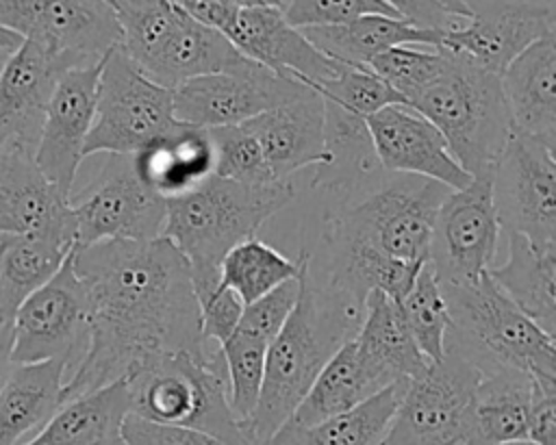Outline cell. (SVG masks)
Returning a JSON list of instances; mask_svg holds the SVG:
<instances>
[{"instance_id": "cell-39", "label": "cell", "mask_w": 556, "mask_h": 445, "mask_svg": "<svg viewBox=\"0 0 556 445\" xmlns=\"http://www.w3.org/2000/svg\"><path fill=\"white\" fill-rule=\"evenodd\" d=\"M215 152V176L241 185L278 182L271 174L258 139L245 124L208 128Z\"/></svg>"}, {"instance_id": "cell-52", "label": "cell", "mask_w": 556, "mask_h": 445, "mask_svg": "<svg viewBox=\"0 0 556 445\" xmlns=\"http://www.w3.org/2000/svg\"><path fill=\"white\" fill-rule=\"evenodd\" d=\"M287 2H289V0H265L267 7H274V9H278V11H282V9L287 7Z\"/></svg>"}, {"instance_id": "cell-30", "label": "cell", "mask_w": 556, "mask_h": 445, "mask_svg": "<svg viewBox=\"0 0 556 445\" xmlns=\"http://www.w3.org/2000/svg\"><path fill=\"white\" fill-rule=\"evenodd\" d=\"M300 30L328 59L361 67H367L371 59L395 46L439 48L443 37V33L417 28L393 15H363L339 26Z\"/></svg>"}, {"instance_id": "cell-7", "label": "cell", "mask_w": 556, "mask_h": 445, "mask_svg": "<svg viewBox=\"0 0 556 445\" xmlns=\"http://www.w3.org/2000/svg\"><path fill=\"white\" fill-rule=\"evenodd\" d=\"M456 341L482 369L506 365L556 380V343L486 274L476 282L441 284Z\"/></svg>"}, {"instance_id": "cell-45", "label": "cell", "mask_w": 556, "mask_h": 445, "mask_svg": "<svg viewBox=\"0 0 556 445\" xmlns=\"http://www.w3.org/2000/svg\"><path fill=\"white\" fill-rule=\"evenodd\" d=\"M245 304L239 295L226 287H215V291L200 302V332L204 339L222 345L241 323Z\"/></svg>"}, {"instance_id": "cell-37", "label": "cell", "mask_w": 556, "mask_h": 445, "mask_svg": "<svg viewBox=\"0 0 556 445\" xmlns=\"http://www.w3.org/2000/svg\"><path fill=\"white\" fill-rule=\"evenodd\" d=\"M400 308L419 352L430 363L441 360L445 354V339L452 321L441 282L430 263L421 267L413 287L402 297Z\"/></svg>"}, {"instance_id": "cell-55", "label": "cell", "mask_w": 556, "mask_h": 445, "mask_svg": "<svg viewBox=\"0 0 556 445\" xmlns=\"http://www.w3.org/2000/svg\"><path fill=\"white\" fill-rule=\"evenodd\" d=\"M510 445H532V443H528V441H526V443H510Z\"/></svg>"}, {"instance_id": "cell-29", "label": "cell", "mask_w": 556, "mask_h": 445, "mask_svg": "<svg viewBox=\"0 0 556 445\" xmlns=\"http://www.w3.org/2000/svg\"><path fill=\"white\" fill-rule=\"evenodd\" d=\"M130 412L126 378L59 406L22 445H126L122 423Z\"/></svg>"}, {"instance_id": "cell-10", "label": "cell", "mask_w": 556, "mask_h": 445, "mask_svg": "<svg viewBox=\"0 0 556 445\" xmlns=\"http://www.w3.org/2000/svg\"><path fill=\"white\" fill-rule=\"evenodd\" d=\"M13 365L61 360L76 367L89 345V300L72 252L59 271L13 313Z\"/></svg>"}, {"instance_id": "cell-1", "label": "cell", "mask_w": 556, "mask_h": 445, "mask_svg": "<svg viewBox=\"0 0 556 445\" xmlns=\"http://www.w3.org/2000/svg\"><path fill=\"white\" fill-rule=\"evenodd\" d=\"M89 300V345L61 391V404L126 378L156 354H206L200 304L182 254L165 237L100 241L72 250Z\"/></svg>"}, {"instance_id": "cell-41", "label": "cell", "mask_w": 556, "mask_h": 445, "mask_svg": "<svg viewBox=\"0 0 556 445\" xmlns=\"http://www.w3.org/2000/svg\"><path fill=\"white\" fill-rule=\"evenodd\" d=\"M441 59V48L395 46L371 59L367 67L378 74L395 93H400L406 104V100L437 74Z\"/></svg>"}, {"instance_id": "cell-50", "label": "cell", "mask_w": 556, "mask_h": 445, "mask_svg": "<svg viewBox=\"0 0 556 445\" xmlns=\"http://www.w3.org/2000/svg\"><path fill=\"white\" fill-rule=\"evenodd\" d=\"M20 43H22V37H17L15 33L7 30L4 26H0V50L13 52V50H15Z\"/></svg>"}, {"instance_id": "cell-3", "label": "cell", "mask_w": 556, "mask_h": 445, "mask_svg": "<svg viewBox=\"0 0 556 445\" xmlns=\"http://www.w3.org/2000/svg\"><path fill=\"white\" fill-rule=\"evenodd\" d=\"M295 198L291 180L271 185H241L211 176L195 191L165 202L161 237L182 254L198 304L219 282L224 256L282 211Z\"/></svg>"}, {"instance_id": "cell-32", "label": "cell", "mask_w": 556, "mask_h": 445, "mask_svg": "<svg viewBox=\"0 0 556 445\" xmlns=\"http://www.w3.org/2000/svg\"><path fill=\"white\" fill-rule=\"evenodd\" d=\"M65 371L61 360L11 367L0 389V445H20L59 410Z\"/></svg>"}, {"instance_id": "cell-56", "label": "cell", "mask_w": 556, "mask_h": 445, "mask_svg": "<svg viewBox=\"0 0 556 445\" xmlns=\"http://www.w3.org/2000/svg\"><path fill=\"white\" fill-rule=\"evenodd\" d=\"M104 2H106V4H113V2H115V0H104Z\"/></svg>"}, {"instance_id": "cell-19", "label": "cell", "mask_w": 556, "mask_h": 445, "mask_svg": "<svg viewBox=\"0 0 556 445\" xmlns=\"http://www.w3.org/2000/svg\"><path fill=\"white\" fill-rule=\"evenodd\" d=\"M324 282L363 306L371 291H382L395 302L413 287L426 263H406L387 256L337 211H328L321 228Z\"/></svg>"}, {"instance_id": "cell-11", "label": "cell", "mask_w": 556, "mask_h": 445, "mask_svg": "<svg viewBox=\"0 0 556 445\" xmlns=\"http://www.w3.org/2000/svg\"><path fill=\"white\" fill-rule=\"evenodd\" d=\"M493 169L471 176L441 200L430 239V267L441 284L476 282L493 267L502 226L491 191Z\"/></svg>"}, {"instance_id": "cell-15", "label": "cell", "mask_w": 556, "mask_h": 445, "mask_svg": "<svg viewBox=\"0 0 556 445\" xmlns=\"http://www.w3.org/2000/svg\"><path fill=\"white\" fill-rule=\"evenodd\" d=\"M313 89L282 78L267 67L243 59L239 65L195 76L178 85L174 93V115L178 122L217 128L243 124L269 109L304 98Z\"/></svg>"}, {"instance_id": "cell-25", "label": "cell", "mask_w": 556, "mask_h": 445, "mask_svg": "<svg viewBox=\"0 0 556 445\" xmlns=\"http://www.w3.org/2000/svg\"><path fill=\"white\" fill-rule=\"evenodd\" d=\"M243 124L258 139L276 180H289L291 174L308 165L324 167L328 163L324 102L317 91L269 109Z\"/></svg>"}, {"instance_id": "cell-17", "label": "cell", "mask_w": 556, "mask_h": 445, "mask_svg": "<svg viewBox=\"0 0 556 445\" xmlns=\"http://www.w3.org/2000/svg\"><path fill=\"white\" fill-rule=\"evenodd\" d=\"M467 22L447 30L439 48L460 52L502 74L526 48L556 35V0H467Z\"/></svg>"}, {"instance_id": "cell-54", "label": "cell", "mask_w": 556, "mask_h": 445, "mask_svg": "<svg viewBox=\"0 0 556 445\" xmlns=\"http://www.w3.org/2000/svg\"><path fill=\"white\" fill-rule=\"evenodd\" d=\"M11 52H7V50H0V72H2V67H4V61H7V56H9Z\"/></svg>"}, {"instance_id": "cell-49", "label": "cell", "mask_w": 556, "mask_h": 445, "mask_svg": "<svg viewBox=\"0 0 556 445\" xmlns=\"http://www.w3.org/2000/svg\"><path fill=\"white\" fill-rule=\"evenodd\" d=\"M11 352H13V328H11V321H7L2 328H0V389L13 367V360H11Z\"/></svg>"}, {"instance_id": "cell-38", "label": "cell", "mask_w": 556, "mask_h": 445, "mask_svg": "<svg viewBox=\"0 0 556 445\" xmlns=\"http://www.w3.org/2000/svg\"><path fill=\"white\" fill-rule=\"evenodd\" d=\"M267 341L254 332L237 328L222 345V358L226 367L228 382V404L239 421V425L254 412L263 376H265V356Z\"/></svg>"}, {"instance_id": "cell-28", "label": "cell", "mask_w": 556, "mask_h": 445, "mask_svg": "<svg viewBox=\"0 0 556 445\" xmlns=\"http://www.w3.org/2000/svg\"><path fill=\"white\" fill-rule=\"evenodd\" d=\"M532 376L497 365L482 373L467 419V445H510L528 441Z\"/></svg>"}, {"instance_id": "cell-21", "label": "cell", "mask_w": 556, "mask_h": 445, "mask_svg": "<svg viewBox=\"0 0 556 445\" xmlns=\"http://www.w3.org/2000/svg\"><path fill=\"white\" fill-rule=\"evenodd\" d=\"M76 65L35 43H22L0 72V145L35 154L43 115L59 78Z\"/></svg>"}, {"instance_id": "cell-20", "label": "cell", "mask_w": 556, "mask_h": 445, "mask_svg": "<svg viewBox=\"0 0 556 445\" xmlns=\"http://www.w3.org/2000/svg\"><path fill=\"white\" fill-rule=\"evenodd\" d=\"M365 126L374 156L393 174L437 180L447 189H463L471 174L460 167L443 135L408 104H389L369 117Z\"/></svg>"}, {"instance_id": "cell-5", "label": "cell", "mask_w": 556, "mask_h": 445, "mask_svg": "<svg viewBox=\"0 0 556 445\" xmlns=\"http://www.w3.org/2000/svg\"><path fill=\"white\" fill-rule=\"evenodd\" d=\"M130 412L148 421L185 425L228 445H248L228 404L226 367L219 345L206 354H156L128 376Z\"/></svg>"}, {"instance_id": "cell-24", "label": "cell", "mask_w": 556, "mask_h": 445, "mask_svg": "<svg viewBox=\"0 0 556 445\" xmlns=\"http://www.w3.org/2000/svg\"><path fill=\"white\" fill-rule=\"evenodd\" d=\"M356 360L376 391L419 376L430 360L419 352L400 302L371 291L363 302V319L352 336Z\"/></svg>"}, {"instance_id": "cell-43", "label": "cell", "mask_w": 556, "mask_h": 445, "mask_svg": "<svg viewBox=\"0 0 556 445\" xmlns=\"http://www.w3.org/2000/svg\"><path fill=\"white\" fill-rule=\"evenodd\" d=\"M300 297V276L280 282L243 308L239 328L258 334L267 343L280 332Z\"/></svg>"}, {"instance_id": "cell-6", "label": "cell", "mask_w": 556, "mask_h": 445, "mask_svg": "<svg viewBox=\"0 0 556 445\" xmlns=\"http://www.w3.org/2000/svg\"><path fill=\"white\" fill-rule=\"evenodd\" d=\"M119 22V48L141 74L165 89L239 65L245 56L226 39L172 0H115L111 4Z\"/></svg>"}, {"instance_id": "cell-34", "label": "cell", "mask_w": 556, "mask_h": 445, "mask_svg": "<svg viewBox=\"0 0 556 445\" xmlns=\"http://www.w3.org/2000/svg\"><path fill=\"white\" fill-rule=\"evenodd\" d=\"M72 250L37 234L0 232V300L9 319L35 289L59 271Z\"/></svg>"}, {"instance_id": "cell-26", "label": "cell", "mask_w": 556, "mask_h": 445, "mask_svg": "<svg viewBox=\"0 0 556 445\" xmlns=\"http://www.w3.org/2000/svg\"><path fill=\"white\" fill-rule=\"evenodd\" d=\"M135 176L161 200H174L215 176V152L208 128L176 122L165 135L130 154Z\"/></svg>"}, {"instance_id": "cell-31", "label": "cell", "mask_w": 556, "mask_h": 445, "mask_svg": "<svg viewBox=\"0 0 556 445\" xmlns=\"http://www.w3.org/2000/svg\"><path fill=\"white\" fill-rule=\"evenodd\" d=\"M376 393L378 391L369 384L356 360L354 343L350 339L332 354V358L317 373L315 382L311 384L298 408L263 445H285L298 432L313 428L330 417H337Z\"/></svg>"}, {"instance_id": "cell-53", "label": "cell", "mask_w": 556, "mask_h": 445, "mask_svg": "<svg viewBox=\"0 0 556 445\" xmlns=\"http://www.w3.org/2000/svg\"><path fill=\"white\" fill-rule=\"evenodd\" d=\"M7 321H11V319L7 317V313H4V306H2V300H0V328H2Z\"/></svg>"}, {"instance_id": "cell-47", "label": "cell", "mask_w": 556, "mask_h": 445, "mask_svg": "<svg viewBox=\"0 0 556 445\" xmlns=\"http://www.w3.org/2000/svg\"><path fill=\"white\" fill-rule=\"evenodd\" d=\"M384 7H389L400 20L437 33H447L454 28H460L467 17L452 13L445 9L439 0H380Z\"/></svg>"}, {"instance_id": "cell-27", "label": "cell", "mask_w": 556, "mask_h": 445, "mask_svg": "<svg viewBox=\"0 0 556 445\" xmlns=\"http://www.w3.org/2000/svg\"><path fill=\"white\" fill-rule=\"evenodd\" d=\"M515 135L556 145V35L526 48L500 74Z\"/></svg>"}, {"instance_id": "cell-51", "label": "cell", "mask_w": 556, "mask_h": 445, "mask_svg": "<svg viewBox=\"0 0 556 445\" xmlns=\"http://www.w3.org/2000/svg\"><path fill=\"white\" fill-rule=\"evenodd\" d=\"M445 9H450L452 13H456V15H463V17H469L467 15V9H465V2L467 0H439Z\"/></svg>"}, {"instance_id": "cell-40", "label": "cell", "mask_w": 556, "mask_h": 445, "mask_svg": "<svg viewBox=\"0 0 556 445\" xmlns=\"http://www.w3.org/2000/svg\"><path fill=\"white\" fill-rule=\"evenodd\" d=\"M313 91H317L324 102L363 119L389 104H404L400 93L369 67L361 65H343L332 78L315 85Z\"/></svg>"}, {"instance_id": "cell-8", "label": "cell", "mask_w": 556, "mask_h": 445, "mask_svg": "<svg viewBox=\"0 0 556 445\" xmlns=\"http://www.w3.org/2000/svg\"><path fill=\"white\" fill-rule=\"evenodd\" d=\"M480 378L478 363L447 336L443 358L406 382L382 445H467Z\"/></svg>"}, {"instance_id": "cell-13", "label": "cell", "mask_w": 556, "mask_h": 445, "mask_svg": "<svg viewBox=\"0 0 556 445\" xmlns=\"http://www.w3.org/2000/svg\"><path fill=\"white\" fill-rule=\"evenodd\" d=\"M493 204L504 232L534 245H556V154L554 148L510 135L491 178Z\"/></svg>"}, {"instance_id": "cell-36", "label": "cell", "mask_w": 556, "mask_h": 445, "mask_svg": "<svg viewBox=\"0 0 556 445\" xmlns=\"http://www.w3.org/2000/svg\"><path fill=\"white\" fill-rule=\"evenodd\" d=\"M306 250L300 256L287 258L274 245L261 241L256 234L237 243L219 265V287H226L239 295L248 306L285 280L298 278L302 271Z\"/></svg>"}, {"instance_id": "cell-2", "label": "cell", "mask_w": 556, "mask_h": 445, "mask_svg": "<svg viewBox=\"0 0 556 445\" xmlns=\"http://www.w3.org/2000/svg\"><path fill=\"white\" fill-rule=\"evenodd\" d=\"M311 254H304L300 271V297L267 345L265 376L254 412L241 423L248 445H263L298 408L317 373L332 354L350 341L363 319V306L319 282L311 271Z\"/></svg>"}, {"instance_id": "cell-4", "label": "cell", "mask_w": 556, "mask_h": 445, "mask_svg": "<svg viewBox=\"0 0 556 445\" xmlns=\"http://www.w3.org/2000/svg\"><path fill=\"white\" fill-rule=\"evenodd\" d=\"M441 52L437 74L406 104L443 135L465 171L486 174L513 135L500 74L460 52L445 48Z\"/></svg>"}, {"instance_id": "cell-46", "label": "cell", "mask_w": 556, "mask_h": 445, "mask_svg": "<svg viewBox=\"0 0 556 445\" xmlns=\"http://www.w3.org/2000/svg\"><path fill=\"white\" fill-rule=\"evenodd\" d=\"M528 443L556 445V380L532 378Z\"/></svg>"}, {"instance_id": "cell-22", "label": "cell", "mask_w": 556, "mask_h": 445, "mask_svg": "<svg viewBox=\"0 0 556 445\" xmlns=\"http://www.w3.org/2000/svg\"><path fill=\"white\" fill-rule=\"evenodd\" d=\"M237 52L269 72L311 89L332 78L345 63L321 54L300 28L291 26L274 7L241 9L224 28Z\"/></svg>"}, {"instance_id": "cell-48", "label": "cell", "mask_w": 556, "mask_h": 445, "mask_svg": "<svg viewBox=\"0 0 556 445\" xmlns=\"http://www.w3.org/2000/svg\"><path fill=\"white\" fill-rule=\"evenodd\" d=\"M178 9H182L189 17L217 28L219 33H224V28L230 24V20L235 17L237 2L235 0H172Z\"/></svg>"}, {"instance_id": "cell-18", "label": "cell", "mask_w": 556, "mask_h": 445, "mask_svg": "<svg viewBox=\"0 0 556 445\" xmlns=\"http://www.w3.org/2000/svg\"><path fill=\"white\" fill-rule=\"evenodd\" d=\"M100 69L102 61L67 69L59 78L33 154L39 171L65 198L72 195L76 171L85 158V143L96 113Z\"/></svg>"}, {"instance_id": "cell-14", "label": "cell", "mask_w": 556, "mask_h": 445, "mask_svg": "<svg viewBox=\"0 0 556 445\" xmlns=\"http://www.w3.org/2000/svg\"><path fill=\"white\" fill-rule=\"evenodd\" d=\"M0 26L76 67L102 61L122 41L115 11L104 0H0Z\"/></svg>"}, {"instance_id": "cell-16", "label": "cell", "mask_w": 556, "mask_h": 445, "mask_svg": "<svg viewBox=\"0 0 556 445\" xmlns=\"http://www.w3.org/2000/svg\"><path fill=\"white\" fill-rule=\"evenodd\" d=\"M70 204L76 221L74 247L100 241H148L163 232L165 200L135 176L130 154H111L93 185Z\"/></svg>"}, {"instance_id": "cell-33", "label": "cell", "mask_w": 556, "mask_h": 445, "mask_svg": "<svg viewBox=\"0 0 556 445\" xmlns=\"http://www.w3.org/2000/svg\"><path fill=\"white\" fill-rule=\"evenodd\" d=\"M508 258L491 267L495 284L549 336L556 332V245L541 247L528 239L506 232Z\"/></svg>"}, {"instance_id": "cell-23", "label": "cell", "mask_w": 556, "mask_h": 445, "mask_svg": "<svg viewBox=\"0 0 556 445\" xmlns=\"http://www.w3.org/2000/svg\"><path fill=\"white\" fill-rule=\"evenodd\" d=\"M0 232L37 234L76 245V221L65 198L35 165L33 154L0 145Z\"/></svg>"}, {"instance_id": "cell-9", "label": "cell", "mask_w": 556, "mask_h": 445, "mask_svg": "<svg viewBox=\"0 0 556 445\" xmlns=\"http://www.w3.org/2000/svg\"><path fill=\"white\" fill-rule=\"evenodd\" d=\"M176 122L172 89L141 74L124 50L115 46L102 59L85 156L98 152L135 154L148 141L174 128Z\"/></svg>"}, {"instance_id": "cell-42", "label": "cell", "mask_w": 556, "mask_h": 445, "mask_svg": "<svg viewBox=\"0 0 556 445\" xmlns=\"http://www.w3.org/2000/svg\"><path fill=\"white\" fill-rule=\"evenodd\" d=\"M282 15L295 28L339 26L363 15L397 17L380 0H289Z\"/></svg>"}, {"instance_id": "cell-44", "label": "cell", "mask_w": 556, "mask_h": 445, "mask_svg": "<svg viewBox=\"0 0 556 445\" xmlns=\"http://www.w3.org/2000/svg\"><path fill=\"white\" fill-rule=\"evenodd\" d=\"M122 434L126 445H228L206 432L185 428V425L148 421L132 412L126 415L122 423Z\"/></svg>"}, {"instance_id": "cell-35", "label": "cell", "mask_w": 556, "mask_h": 445, "mask_svg": "<svg viewBox=\"0 0 556 445\" xmlns=\"http://www.w3.org/2000/svg\"><path fill=\"white\" fill-rule=\"evenodd\" d=\"M406 382L391 384L358 406L291 436L285 445H382Z\"/></svg>"}, {"instance_id": "cell-12", "label": "cell", "mask_w": 556, "mask_h": 445, "mask_svg": "<svg viewBox=\"0 0 556 445\" xmlns=\"http://www.w3.org/2000/svg\"><path fill=\"white\" fill-rule=\"evenodd\" d=\"M447 191L437 180L402 174V178L334 211L387 256L428 263L434 215Z\"/></svg>"}]
</instances>
